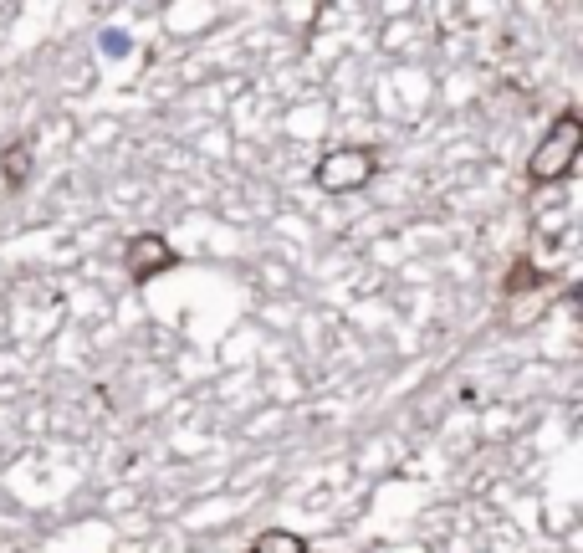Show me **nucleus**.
Returning <instances> with one entry per match:
<instances>
[{
    "mask_svg": "<svg viewBox=\"0 0 583 553\" xmlns=\"http://www.w3.org/2000/svg\"><path fill=\"white\" fill-rule=\"evenodd\" d=\"M578 149H583V129H578V118L573 113H563L553 129L543 134V144L532 149V159H527V175L537 180V185H553V180H563L568 169H573V159H578Z\"/></svg>",
    "mask_w": 583,
    "mask_h": 553,
    "instance_id": "obj_1",
    "label": "nucleus"
},
{
    "mask_svg": "<svg viewBox=\"0 0 583 553\" xmlns=\"http://www.w3.org/2000/svg\"><path fill=\"white\" fill-rule=\"evenodd\" d=\"M312 180H318V190H328V195L364 190L374 180V154L369 149H328L318 159V169H312Z\"/></svg>",
    "mask_w": 583,
    "mask_h": 553,
    "instance_id": "obj_2",
    "label": "nucleus"
},
{
    "mask_svg": "<svg viewBox=\"0 0 583 553\" xmlns=\"http://www.w3.org/2000/svg\"><path fill=\"white\" fill-rule=\"evenodd\" d=\"M169 267H174V246L164 236H154V231L133 236V246H128V272H133V282H154Z\"/></svg>",
    "mask_w": 583,
    "mask_h": 553,
    "instance_id": "obj_3",
    "label": "nucleus"
},
{
    "mask_svg": "<svg viewBox=\"0 0 583 553\" xmlns=\"http://www.w3.org/2000/svg\"><path fill=\"white\" fill-rule=\"evenodd\" d=\"M251 553H307V543H302L297 533H287V528H266V533L251 543Z\"/></svg>",
    "mask_w": 583,
    "mask_h": 553,
    "instance_id": "obj_4",
    "label": "nucleus"
},
{
    "mask_svg": "<svg viewBox=\"0 0 583 553\" xmlns=\"http://www.w3.org/2000/svg\"><path fill=\"white\" fill-rule=\"evenodd\" d=\"M103 52H108V57H123V52H128L123 31H103Z\"/></svg>",
    "mask_w": 583,
    "mask_h": 553,
    "instance_id": "obj_5",
    "label": "nucleus"
}]
</instances>
